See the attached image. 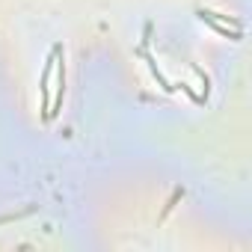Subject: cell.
I'll return each instance as SVG.
<instances>
[{
    "label": "cell",
    "instance_id": "obj_2",
    "mask_svg": "<svg viewBox=\"0 0 252 252\" xmlns=\"http://www.w3.org/2000/svg\"><path fill=\"white\" fill-rule=\"evenodd\" d=\"M60 57H63V51L57 54V98L51 101V113H48V119H57L60 116V107H63V95H65V65L60 63Z\"/></svg>",
    "mask_w": 252,
    "mask_h": 252
},
{
    "label": "cell",
    "instance_id": "obj_1",
    "mask_svg": "<svg viewBox=\"0 0 252 252\" xmlns=\"http://www.w3.org/2000/svg\"><path fill=\"white\" fill-rule=\"evenodd\" d=\"M63 48L57 45L54 51H51V57H48V63H45V71H42V86H39V92H42V116L48 119V113H51V74H54V65H57V54H60Z\"/></svg>",
    "mask_w": 252,
    "mask_h": 252
}]
</instances>
